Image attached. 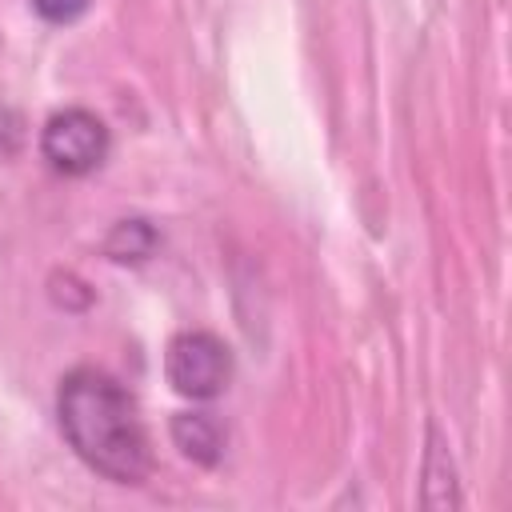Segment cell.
Returning a JSON list of instances; mask_svg holds the SVG:
<instances>
[{
	"mask_svg": "<svg viewBox=\"0 0 512 512\" xmlns=\"http://www.w3.org/2000/svg\"><path fill=\"white\" fill-rule=\"evenodd\" d=\"M60 432L72 452L112 484H144L152 472V444L136 400L100 368H72L56 392Z\"/></svg>",
	"mask_w": 512,
	"mask_h": 512,
	"instance_id": "cell-1",
	"label": "cell"
},
{
	"mask_svg": "<svg viewBox=\"0 0 512 512\" xmlns=\"http://www.w3.org/2000/svg\"><path fill=\"white\" fill-rule=\"evenodd\" d=\"M164 376L188 400H212L232 380V348L204 328L176 332L164 348Z\"/></svg>",
	"mask_w": 512,
	"mask_h": 512,
	"instance_id": "cell-2",
	"label": "cell"
},
{
	"mask_svg": "<svg viewBox=\"0 0 512 512\" xmlns=\"http://www.w3.org/2000/svg\"><path fill=\"white\" fill-rule=\"evenodd\" d=\"M108 124L88 108L52 112L40 128V156L64 176H88L108 160Z\"/></svg>",
	"mask_w": 512,
	"mask_h": 512,
	"instance_id": "cell-3",
	"label": "cell"
},
{
	"mask_svg": "<svg viewBox=\"0 0 512 512\" xmlns=\"http://www.w3.org/2000/svg\"><path fill=\"white\" fill-rule=\"evenodd\" d=\"M420 504L424 508H456L460 488H456V464L448 452V440L440 436L436 424H428V448H424V468H420Z\"/></svg>",
	"mask_w": 512,
	"mask_h": 512,
	"instance_id": "cell-4",
	"label": "cell"
},
{
	"mask_svg": "<svg viewBox=\"0 0 512 512\" xmlns=\"http://www.w3.org/2000/svg\"><path fill=\"white\" fill-rule=\"evenodd\" d=\"M172 444L192 460L212 468L224 456V432L208 412H176L172 416Z\"/></svg>",
	"mask_w": 512,
	"mask_h": 512,
	"instance_id": "cell-5",
	"label": "cell"
},
{
	"mask_svg": "<svg viewBox=\"0 0 512 512\" xmlns=\"http://www.w3.org/2000/svg\"><path fill=\"white\" fill-rule=\"evenodd\" d=\"M104 252L120 264H140L156 252V228L148 220H120L108 240H104Z\"/></svg>",
	"mask_w": 512,
	"mask_h": 512,
	"instance_id": "cell-6",
	"label": "cell"
},
{
	"mask_svg": "<svg viewBox=\"0 0 512 512\" xmlns=\"http://www.w3.org/2000/svg\"><path fill=\"white\" fill-rule=\"evenodd\" d=\"M32 8H36V16L48 20V24H72V20L88 8V0H32Z\"/></svg>",
	"mask_w": 512,
	"mask_h": 512,
	"instance_id": "cell-7",
	"label": "cell"
}]
</instances>
